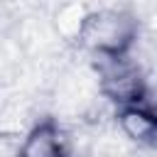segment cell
Segmentation results:
<instances>
[{
  "instance_id": "6da1fadb",
  "label": "cell",
  "mask_w": 157,
  "mask_h": 157,
  "mask_svg": "<svg viewBox=\"0 0 157 157\" xmlns=\"http://www.w3.org/2000/svg\"><path fill=\"white\" fill-rule=\"evenodd\" d=\"M120 128L132 140H152L157 137V118L137 105H130L120 113Z\"/></svg>"
},
{
  "instance_id": "7a4b0ae2",
  "label": "cell",
  "mask_w": 157,
  "mask_h": 157,
  "mask_svg": "<svg viewBox=\"0 0 157 157\" xmlns=\"http://www.w3.org/2000/svg\"><path fill=\"white\" fill-rule=\"evenodd\" d=\"M61 150V142H59V132L52 128V125H39L32 130V135L27 137L25 147H22V155L27 157H52Z\"/></svg>"
}]
</instances>
